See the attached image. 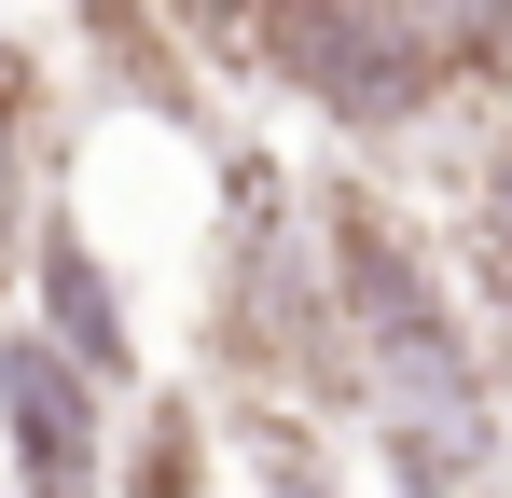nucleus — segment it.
I'll return each mask as SVG.
<instances>
[{
  "label": "nucleus",
  "instance_id": "9",
  "mask_svg": "<svg viewBox=\"0 0 512 498\" xmlns=\"http://www.w3.org/2000/svg\"><path fill=\"white\" fill-rule=\"evenodd\" d=\"M485 249H512V125H499V153H485Z\"/></svg>",
  "mask_w": 512,
  "mask_h": 498
},
{
  "label": "nucleus",
  "instance_id": "1",
  "mask_svg": "<svg viewBox=\"0 0 512 498\" xmlns=\"http://www.w3.org/2000/svg\"><path fill=\"white\" fill-rule=\"evenodd\" d=\"M236 56H263V83H291V97H305L319 125H346V139H416L429 111H443V83H457L416 42L402 0H263Z\"/></svg>",
  "mask_w": 512,
  "mask_h": 498
},
{
  "label": "nucleus",
  "instance_id": "6",
  "mask_svg": "<svg viewBox=\"0 0 512 498\" xmlns=\"http://www.w3.org/2000/svg\"><path fill=\"white\" fill-rule=\"evenodd\" d=\"M208 443H194V402H153V429L125 443V498H194Z\"/></svg>",
  "mask_w": 512,
  "mask_h": 498
},
{
  "label": "nucleus",
  "instance_id": "4",
  "mask_svg": "<svg viewBox=\"0 0 512 498\" xmlns=\"http://www.w3.org/2000/svg\"><path fill=\"white\" fill-rule=\"evenodd\" d=\"M28 222H42V83L0 56V263L28 249Z\"/></svg>",
  "mask_w": 512,
  "mask_h": 498
},
{
  "label": "nucleus",
  "instance_id": "5",
  "mask_svg": "<svg viewBox=\"0 0 512 498\" xmlns=\"http://www.w3.org/2000/svg\"><path fill=\"white\" fill-rule=\"evenodd\" d=\"M402 14H416V42L443 56V70L512 83V0H402Z\"/></svg>",
  "mask_w": 512,
  "mask_h": 498
},
{
  "label": "nucleus",
  "instance_id": "8",
  "mask_svg": "<svg viewBox=\"0 0 512 498\" xmlns=\"http://www.w3.org/2000/svg\"><path fill=\"white\" fill-rule=\"evenodd\" d=\"M263 0H167V28H194V42H250Z\"/></svg>",
  "mask_w": 512,
  "mask_h": 498
},
{
  "label": "nucleus",
  "instance_id": "3",
  "mask_svg": "<svg viewBox=\"0 0 512 498\" xmlns=\"http://www.w3.org/2000/svg\"><path fill=\"white\" fill-rule=\"evenodd\" d=\"M28 319L56 332V346H70L84 374H111V388L139 374V319H125V277L97 263V236L70 222V208H42V222H28Z\"/></svg>",
  "mask_w": 512,
  "mask_h": 498
},
{
  "label": "nucleus",
  "instance_id": "7",
  "mask_svg": "<svg viewBox=\"0 0 512 498\" xmlns=\"http://www.w3.org/2000/svg\"><path fill=\"white\" fill-rule=\"evenodd\" d=\"M250 471H263V498H346L333 471H319V457L291 443V429H263V457H250Z\"/></svg>",
  "mask_w": 512,
  "mask_h": 498
},
{
  "label": "nucleus",
  "instance_id": "2",
  "mask_svg": "<svg viewBox=\"0 0 512 498\" xmlns=\"http://www.w3.org/2000/svg\"><path fill=\"white\" fill-rule=\"evenodd\" d=\"M0 457H14V498L111 485V374H84L42 319H0Z\"/></svg>",
  "mask_w": 512,
  "mask_h": 498
}]
</instances>
